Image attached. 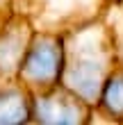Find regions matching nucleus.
I'll use <instances>...</instances> for the list:
<instances>
[{
	"label": "nucleus",
	"instance_id": "f257e3e1",
	"mask_svg": "<svg viewBox=\"0 0 123 125\" xmlns=\"http://www.w3.org/2000/svg\"><path fill=\"white\" fill-rule=\"evenodd\" d=\"M119 66L116 32L103 18L66 32L62 82L68 91L96 109L107 80Z\"/></svg>",
	"mask_w": 123,
	"mask_h": 125
},
{
	"label": "nucleus",
	"instance_id": "f03ea898",
	"mask_svg": "<svg viewBox=\"0 0 123 125\" xmlns=\"http://www.w3.org/2000/svg\"><path fill=\"white\" fill-rule=\"evenodd\" d=\"M62 66H64V39L57 32H41L30 43L27 55L23 59L21 73L23 82L32 91L46 93L62 82Z\"/></svg>",
	"mask_w": 123,
	"mask_h": 125
},
{
	"label": "nucleus",
	"instance_id": "7ed1b4c3",
	"mask_svg": "<svg viewBox=\"0 0 123 125\" xmlns=\"http://www.w3.org/2000/svg\"><path fill=\"white\" fill-rule=\"evenodd\" d=\"M93 107L68 91L64 84L37 95V116L48 123H84L91 116Z\"/></svg>",
	"mask_w": 123,
	"mask_h": 125
},
{
	"label": "nucleus",
	"instance_id": "20e7f679",
	"mask_svg": "<svg viewBox=\"0 0 123 125\" xmlns=\"http://www.w3.org/2000/svg\"><path fill=\"white\" fill-rule=\"evenodd\" d=\"M96 109H100L110 121L123 123V68L121 66H116L114 73L110 75Z\"/></svg>",
	"mask_w": 123,
	"mask_h": 125
},
{
	"label": "nucleus",
	"instance_id": "39448f33",
	"mask_svg": "<svg viewBox=\"0 0 123 125\" xmlns=\"http://www.w3.org/2000/svg\"><path fill=\"white\" fill-rule=\"evenodd\" d=\"M116 32V52H119V66L123 68V27H114Z\"/></svg>",
	"mask_w": 123,
	"mask_h": 125
},
{
	"label": "nucleus",
	"instance_id": "423d86ee",
	"mask_svg": "<svg viewBox=\"0 0 123 125\" xmlns=\"http://www.w3.org/2000/svg\"><path fill=\"white\" fill-rule=\"evenodd\" d=\"M121 2H123V0H121Z\"/></svg>",
	"mask_w": 123,
	"mask_h": 125
}]
</instances>
